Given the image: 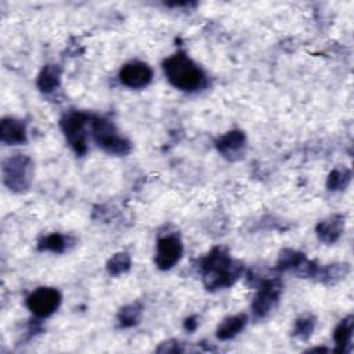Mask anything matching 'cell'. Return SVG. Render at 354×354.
Returning a JSON list of instances; mask_svg holds the SVG:
<instances>
[{"label": "cell", "mask_w": 354, "mask_h": 354, "mask_svg": "<svg viewBox=\"0 0 354 354\" xmlns=\"http://www.w3.org/2000/svg\"><path fill=\"white\" fill-rule=\"evenodd\" d=\"M90 127H91V136L95 144L100 148H102L105 152L112 155H126L130 151L131 145L129 140H126L123 136L118 133L112 122L104 118L91 115Z\"/></svg>", "instance_id": "obj_3"}, {"label": "cell", "mask_w": 354, "mask_h": 354, "mask_svg": "<svg viewBox=\"0 0 354 354\" xmlns=\"http://www.w3.org/2000/svg\"><path fill=\"white\" fill-rule=\"evenodd\" d=\"M196 326H198L196 317H189V318H187L185 322H184V328H185V330H188V332H194V330L196 329Z\"/></svg>", "instance_id": "obj_23"}, {"label": "cell", "mask_w": 354, "mask_h": 354, "mask_svg": "<svg viewBox=\"0 0 354 354\" xmlns=\"http://www.w3.org/2000/svg\"><path fill=\"white\" fill-rule=\"evenodd\" d=\"M91 115L80 112V111H71L61 119L62 131L77 155H84L87 151L86 145V126L90 123Z\"/></svg>", "instance_id": "obj_5"}, {"label": "cell", "mask_w": 354, "mask_h": 354, "mask_svg": "<svg viewBox=\"0 0 354 354\" xmlns=\"http://www.w3.org/2000/svg\"><path fill=\"white\" fill-rule=\"evenodd\" d=\"M351 180V171L347 167H337L330 171L326 185L332 191L344 189Z\"/></svg>", "instance_id": "obj_20"}, {"label": "cell", "mask_w": 354, "mask_h": 354, "mask_svg": "<svg viewBox=\"0 0 354 354\" xmlns=\"http://www.w3.org/2000/svg\"><path fill=\"white\" fill-rule=\"evenodd\" d=\"M153 72L149 65L141 61H131L122 66L119 80L123 86L130 88H142L151 83Z\"/></svg>", "instance_id": "obj_9"}, {"label": "cell", "mask_w": 354, "mask_h": 354, "mask_svg": "<svg viewBox=\"0 0 354 354\" xmlns=\"http://www.w3.org/2000/svg\"><path fill=\"white\" fill-rule=\"evenodd\" d=\"M245 142H246V137L242 131L239 130H232L225 133L224 136H221L216 145L218 152L225 156L227 159L235 160L238 158H241L243 148H245Z\"/></svg>", "instance_id": "obj_10"}, {"label": "cell", "mask_w": 354, "mask_h": 354, "mask_svg": "<svg viewBox=\"0 0 354 354\" xmlns=\"http://www.w3.org/2000/svg\"><path fill=\"white\" fill-rule=\"evenodd\" d=\"M242 264L231 259L223 248H213L199 260V271L207 289H224L235 283L242 274Z\"/></svg>", "instance_id": "obj_1"}, {"label": "cell", "mask_w": 354, "mask_h": 354, "mask_svg": "<svg viewBox=\"0 0 354 354\" xmlns=\"http://www.w3.org/2000/svg\"><path fill=\"white\" fill-rule=\"evenodd\" d=\"M165 75L171 86L183 91L202 90L207 84L205 72L183 51H178L163 61Z\"/></svg>", "instance_id": "obj_2"}, {"label": "cell", "mask_w": 354, "mask_h": 354, "mask_svg": "<svg viewBox=\"0 0 354 354\" xmlns=\"http://www.w3.org/2000/svg\"><path fill=\"white\" fill-rule=\"evenodd\" d=\"M344 230V217L340 214H333L322 220L317 225V235L325 243L336 242Z\"/></svg>", "instance_id": "obj_12"}, {"label": "cell", "mask_w": 354, "mask_h": 354, "mask_svg": "<svg viewBox=\"0 0 354 354\" xmlns=\"http://www.w3.org/2000/svg\"><path fill=\"white\" fill-rule=\"evenodd\" d=\"M259 286L260 288L252 303V310L257 318H263L268 315L278 304L282 285L275 278H264L260 281Z\"/></svg>", "instance_id": "obj_6"}, {"label": "cell", "mask_w": 354, "mask_h": 354, "mask_svg": "<svg viewBox=\"0 0 354 354\" xmlns=\"http://www.w3.org/2000/svg\"><path fill=\"white\" fill-rule=\"evenodd\" d=\"M61 304V295L54 288H37L26 297V307L39 318L50 317Z\"/></svg>", "instance_id": "obj_7"}, {"label": "cell", "mask_w": 354, "mask_h": 354, "mask_svg": "<svg viewBox=\"0 0 354 354\" xmlns=\"http://www.w3.org/2000/svg\"><path fill=\"white\" fill-rule=\"evenodd\" d=\"M33 176L32 159L26 155H14L3 165V178L6 185L17 192L29 188Z\"/></svg>", "instance_id": "obj_4"}, {"label": "cell", "mask_w": 354, "mask_h": 354, "mask_svg": "<svg viewBox=\"0 0 354 354\" xmlns=\"http://www.w3.org/2000/svg\"><path fill=\"white\" fill-rule=\"evenodd\" d=\"M131 266V260H130V256L124 252H120V253H116L113 254L108 263H106V270L111 275H120V274H124L126 271H129Z\"/></svg>", "instance_id": "obj_21"}, {"label": "cell", "mask_w": 354, "mask_h": 354, "mask_svg": "<svg viewBox=\"0 0 354 354\" xmlns=\"http://www.w3.org/2000/svg\"><path fill=\"white\" fill-rule=\"evenodd\" d=\"M350 271L348 264L340 263V264H329L324 267H318V271L315 274V279L322 283H336L342 278H344Z\"/></svg>", "instance_id": "obj_15"}, {"label": "cell", "mask_w": 354, "mask_h": 354, "mask_svg": "<svg viewBox=\"0 0 354 354\" xmlns=\"http://www.w3.org/2000/svg\"><path fill=\"white\" fill-rule=\"evenodd\" d=\"M183 254V243L178 236L176 235H165L158 239L156 243V254H155V264L160 270H169L178 260Z\"/></svg>", "instance_id": "obj_8"}, {"label": "cell", "mask_w": 354, "mask_h": 354, "mask_svg": "<svg viewBox=\"0 0 354 354\" xmlns=\"http://www.w3.org/2000/svg\"><path fill=\"white\" fill-rule=\"evenodd\" d=\"M315 326V319L313 315H301L296 319L295 322V328H293V336L301 340H306L311 336L313 330Z\"/></svg>", "instance_id": "obj_22"}, {"label": "cell", "mask_w": 354, "mask_h": 354, "mask_svg": "<svg viewBox=\"0 0 354 354\" xmlns=\"http://www.w3.org/2000/svg\"><path fill=\"white\" fill-rule=\"evenodd\" d=\"M142 313V306L140 303H131L120 308L118 314V321L122 328H129L136 325L140 321Z\"/></svg>", "instance_id": "obj_18"}, {"label": "cell", "mask_w": 354, "mask_h": 354, "mask_svg": "<svg viewBox=\"0 0 354 354\" xmlns=\"http://www.w3.org/2000/svg\"><path fill=\"white\" fill-rule=\"evenodd\" d=\"M246 322H248V317H246V314H242V313L236 314V315L227 317L220 322L216 335L220 340L232 339L245 328Z\"/></svg>", "instance_id": "obj_13"}, {"label": "cell", "mask_w": 354, "mask_h": 354, "mask_svg": "<svg viewBox=\"0 0 354 354\" xmlns=\"http://www.w3.org/2000/svg\"><path fill=\"white\" fill-rule=\"evenodd\" d=\"M306 256L301 252L293 249H283L277 260V270L288 271V270H299L300 266L306 261Z\"/></svg>", "instance_id": "obj_17"}, {"label": "cell", "mask_w": 354, "mask_h": 354, "mask_svg": "<svg viewBox=\"0 0 354 354\" xmlns=\"http://www.w3.org/2000/svg\"><path fill=\"white\" fill-rule=\"evenodd\" d=\"M353 330H354V318L353 315H348L340 321V324L336 326L333 332V340L336 343L335 351L344 353L347 350V347L351 344Z\"/></svg>", "instance_id": "obj_14"}, {"label": "cell", "mask_w": 354, "mask_h": 354, "mask_svg": "<svg viewBox=\"0 0 354 354\" xmlns=\"http://www.w3.org/2000/svg\"><path fill=\"white\" fill-rule=\"evenodd\" d=\"M59 80H61V68L54 64L46 65L37 76V87L44 93H50L59 86Z\"/></svg>", "instance_id": "obj_16"}, {"label": "cell", "mask_w": 354, "mask_h": 354, "mask_svg": "<svg viewBox=\"0 0 354 354\" xmlns=\"http://www.w3.org/2000/svg\"><path fill=\"white\" fill-rule=\"evenodd\" d=\"M68 248V236L61 234H50L39 242V250H50L54 253H62Z\"/></svg>", "instance_id": "obj_19"}, {"label": "cell", "mask_w": 354, "mask_h": 354, "mask_svg": "<svg viewBox=\"0 0 354 354\" xmlns=\"http://www.w3.org/2000/svg\"><path fill=\"white\" fill-rule=\"evenodd\" d=\"M0 140L8 145L24 144L26 141L25 124L14 118H4L0 123Z\"/></svg>", "instance_id": "obj_11"}]
</instances>
